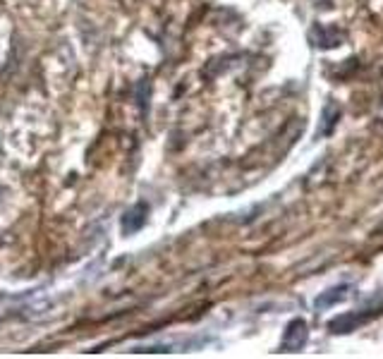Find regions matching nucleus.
<instances>
[{"mask_svg":"<svg viewBox=\"0 0 383 359\" xmlns=\"http://www.w3.org/2000/svg\"><path fill=\"white\" fill-rule=\"evenodd\" d=\"M350 293H352V285H350V283L333 285V288H328V290H324V293H319V297L314 300V306H317L319 311L330 309V306H335L338 302H345V300H348Z\"/></svg>","mask_w":383,"mask_h":359,"instance_id":"3","label":"nucleus"},{"mask_svg":"<svg viewBox=\"0 0 383 359\" xmlns=\"http://www.w3.org/2000/svg\"><path fill=\"white\" fill-rule=\"evenodd\" d=\"M309 340V326L304 319H292L286 326V333H283V340H281V352H299L304 350Z\"/></svg>","mask_w":383,"mask_h":359,"instance_id":"2","label":"nucleus"},{"mask_svg":"<svg viewBox=\"0 0 383 359\" xmlns=\"http://www.w3.org/2000/svg\"><path fill=\"white\" fill-rule=\"evenodd\" d=\"M338 120H340V106L335 101H326L324 111H321V122L317 127V139L328 137L335 129V125H338Z\"/></svg>","mask_w":383,"mask_h":359,"instance_id":"5","label":"nucleus"},{"mask_svg":"<svg viewBox=\"0 0 383 359\" xmlns=\"http://www.w3.org/2000/svg\"><path fill=\"white\" fill-rule=\"evenodd\" d=\"M383 311V300L376 306H366L362 311H348V314H338L335 319L328 321V331L335 333V335H348V333L357 331L359 326L369 324L371 319H376Z\"/></svg>","mask_w":383,"mask_h":359,"instance_id":"1","label":"nucleus"},{"mask_svg":"<svg viewBox=\"0 0 383 359\" xmlns=\"http://www.w3.org/2000/svg\"><path fill=\"white\" fill-rule=\"evenodd\" d=\"M343 39H345V34L335 27H324V24H319V27L312 29V41L317 48H335V46L343 44Z\"/></svg>","mask_w":383,"mask_h":359,"instance_id":"4","label":"nucleus"}]
</instances>
